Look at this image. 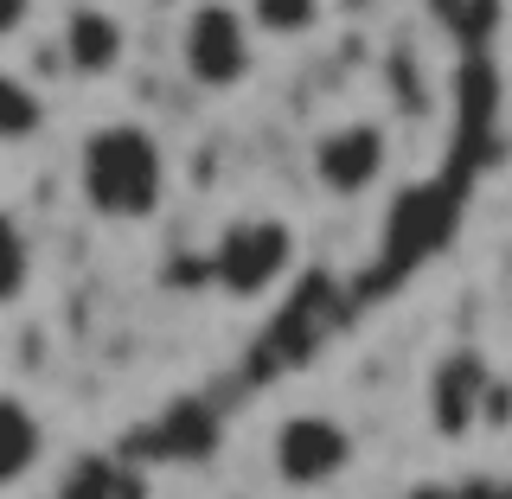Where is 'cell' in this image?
<instances>
[{"label": "cell", "instance_id": "1", "mask_svg": "<svg viewBox=\"0 0 512 499\" xmlns=\"http://www.w3.org/2000/svg\"><path fill=\"white\" fill-rule=\"evenodd\" d=\"M77 192L103 224H148L167 205V148L141 122H96L77 141Z\"/></svg>", "mask_w": 512, "mask_h": 499}, {"label": "cell", "instance_id": "2", "mask_svg": "<svg viewBox=\"0 0 512 499\" xmlns=\"http://www.w3.org/2000/svg\"><path fill=\"white\" fill-rule=\"evenodd\" d=\"M256 64V26L244 7H231V0H199V7L186 13L180 26V71L192 77L199 90H237L250 77Z\"/></svg>", "mask_w": 512, "mask_h": 499}, {"label": "cell", "instance_id": "3", "mask_svg": "<svg viewBox=\"0 0 512 499\" xmlns=\"http://www.w3.org/2000/svg\"><path fill=\"white\" fill-rule=\"evenodd\" d=\"M288 263H295V231H288L276 212H244V218H231V224L218 231V244H212V282H218L231 301L269 295V288L288 276Z\"/></svg>", "mask_w": 512, "mask_h": 499}, {"label": "cell", "instance_id": "4", "mask_svg": "<svg viewBox=\"0 0 512 499\" xmlns=\"http://www.w3.org/2000/svg\"><path fill=\"white\" fill-rule=\"evenodd\" d=\"M269 461H276V480L295 493H320L333 487V480L352 474V461H359V442H352V429L340 416L327 410H295L276 423V442H269Z\"/></svg>", "mask_w": 512, "mask_h": 499}, {"label": "cell", "instance_id": "5", "mask_svg": "<svg viewBox=\"0 0 512 499\" xmlns=\"http://www.w3.org/2000/svg\"><path fill=\"white\" fill-rule=\"evenodd\" d=\"M308 167H314L320 192H333V199H365V192L391 173V135H384V122H372V116L333 122V128L314 135Z\"/></svg>", "mask_w": 512, "mask_h": 499}, {"label": "cell", "instance_id": "6", "mask_svg": "<svg viewBox=\"0 0 512 499\" xmlns=\"http://www.w3.org/2000/svg\"><path fill=\"white\" fill-rule=\"evenodd\" d=\"M493 365L480 359L474 346H455L436 359V372H429V423H436V436L461 442L474 436L480 423H487V404H493Z\"/></svg>", "mask_w": 512, "mask_h": 499}, {"label": "cell", "instance_id": "7", "mask_svg": "<svg viewBox=\"0 0 512 499\" xmlns=\"http://www.w3.org/2000/svg\"><path fill=\"white\" fill-rule=\"evenodd\" d=\"M58 52L77 77H116L128 64L122 13L103 7V0H71V13H64V26H58Z\"/></svg>", "mask_w": 512, "mask_h": 499}, {"label": "cell", "instance_id": "8", "mask_svg": "<svg viewBox=\"0 0 512 499\" xmlns=\"http://www.w3.org/2000/svg\"><path fill=\"white\" fill-rule=\"evenodd\" d=\"M45 461V423L26 397L0 391V493L20 487V480Z\"/></svg>", "mask_w": 512, "mask_h": 499}, {"label": "cell", "instance_id": "9", "mask_svg": "<svg viewBox=\"0 0 512 499\" xmlns=\"http://www.w3.org/2000/svg\"><path fill=\"white\" fill-rule=\"evenodd\" d=\"M256 39H308V32L327 20V0H244Z\"/></svg>", "mask_w": 512, "mask_h": 499}, {"label": "cell", "instance_id": "10", "mask_svg": "<svg viewBox=\"0 0 512 499\" xmlns=\"http://www.w3.org/2000/svg\"><path fill=\"white\" fill-rule=\"evenodd\" d=\"M45 128V103L39 90L26 84V77L0 71V148H20V141H32Z\"/></svg>", "mask_w": 512, "mask_h": 499}, {"label": "cell", "instance_id": "11", "mask_svg": "<svg viewBox=\"0 0 512 499\" xmlns=\"http://www.w3.org/2000/svg\"><path fill=\"white\" fill-rule=\"evenodd\" d=\"M32 288V237L20 231V218L0 205V308H13Z\"/></svg>", "mask_w": 512, "mask_h": 499}, {"label": "cell", "instance_id": "12", "mask_svg": "<svg viewBox=\"0 0 512 499\" xmlns=\"http://www.w3.org/2000/svg\"><path fill=\"white\" fill-rule=\"evenodd\" d=\"M32 26V0H0V45H13Z\"/></svg>", "mask_w": 512, "mask_h": 499}]
</instances>
